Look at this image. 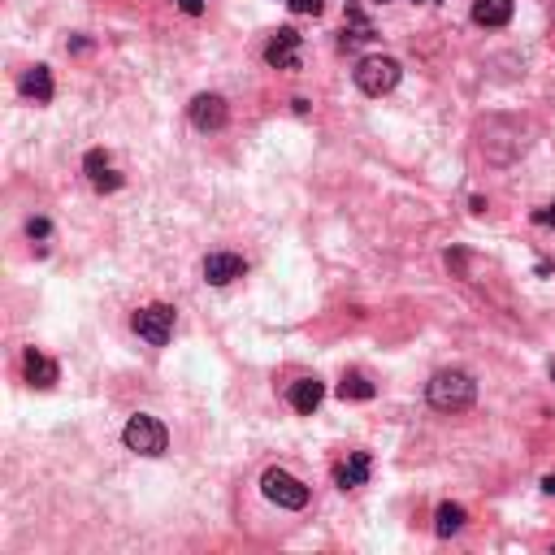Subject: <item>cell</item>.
<instances>
[{
  "label": "cell",
  "instance_id": "obj_15",
  "mask_svg": "<svg viewBox=\"0 0 555 555\" xmlns=\"http://www.w3.org/2000/svg\"><path fill=\"white\" fill-rule=\"evenodd\" d=\"M369 39H377L374 22H369V14L360 9V5H347V26H343V44H369Z\"/></svg>",
  "mask_w": 555,
  "mask_h": 555
},
{
  "label": "cell",
  "instance_id": "obj_1",
  "mask_svg": "<svg viewBox=\"0 0 555 555\" xmlns=\"http://www.w3.org/2000/svg\"><path fill=\"white\" fill-rule=\"evenodd\" d=\"M426 399H430V408H438V412H465V408H473V399H478V382H473V374H465V369H438V374L426 382Z\"/></svg>",
  "mask_w": 555,
  "mask_h": 555
},
{
  "label": "cell",
  "instance_id": "obj_20",
  "mask_svg": "<svg viewBox=\"0 0 555 555\" xmlns=\"http://www.w3.org/2000/svg\"><path fill=\"white\" fill-rule=\"evenodd\" d=\"M174 5H179L187 18H200V14H204V0H174Z\"/></svg>",
  "mask_w": 555,
  "mask_h": 555
},
{
  "label": "cell",
  "instance_id": "obj_14",
  "mask_svg": "<svg viewBox=\"0 0 555 555\" xmlns=\"http://www.w3.org/2000/svg\"><path fill=\"white\" fill-rule=\"evenodd\" d=\"M512 0H473V22L478 26H508L512 22Z\"/></svg>",
  "mask_w": 555,
  "mask_h": 555
},
{
  "label": "cell",
  "instance_id": "obj_3",
  "mask_svg": "<svg viewBox=\"0 0 555 555\" xmlns=\"http://www.w3.org/2000/svg\"><path fill=\"white\" fill-rule=\"evenodd\" d=\"M261 495L269 503H278V508H287V512H300L308 508V486L300 478H291L287 468H265V478H261Z\"/></svg>",
  "mask_w": 555,
  "mask_h": 555
},
{
  "label": "cell",
  "instance_id": "obj_4",
  "mask_svg": "<svg viewBox=\"0 0 555 555\" xmlns=\"http://www.w3.org/2000/svg\"><path fill=\"white\" fill-rule=\"evenodd\" d=\"M399 78H404V70L395 57H365L356 66V87L365 96H386V91L399 87Z\"/></svg>",
  "mask_w": 555,
  "mask_h": 555
},
{
  "label": "cell",
  "instance_id": "obj_10",
  "mask_svg": "<svg viewBox=\"0 0 555 555\" xmlns=\"http://www.w3.org/2000/svg\"><path fill=\"white\" fill-rule=\"evenodd\" d=\"M369 473H374V460H369V451H352L339 468H334V486L339 490H356V486L369 482Z\"/></svg>",
  "mask_w": 555,
  "mask_h": 555
},
{
  "label": "cell",
  "instance_id": "obj_12",
  "mask_svg": "<svg viewBox=\"0 0 555 555\" xmlns=\"http://www.w3.org/2000/svg\"><path fill=\"white\" fill-rule=\"evenodd\" d=\"M291 408L300 412V416H313V412L322 408V399H325V386L317 382V377H300L295 386H291Z\"/></svg>",
  "mask_w": 555,
  "mask_h": 555
},
{
  "label": "cell",
  "instance_id": "obj_11",
  "mask_svg": "<svg viewBox=\"0 0 555 555\" xmlns=\"http://www.w3.org/2000/svg\"><path fill=\"white\" fill-rule=\"evenodd\" d=\"M22 369H26V382H31L36 391H48V386H57V377H61L57 360H48L44 352H36V347L22 356Z\"/></svg>",
  "mask_w": 555,
  "mask_h": 555
},
{
  "label": "cell",
  "instance_id": "obj_17",
  "mask_svg": "<svg viewBox=\"0 0 555 555\" xmlns=\"http://www.w3.org/2000/svg\"><path fill=\"white\" fill-rule=\"evenodd\" d=\"M339 395H343V399H374L377 386H374V382H369L365 374H347V377L339 382Z\"/></svg>",
  "mask_w": 555,
  "mask_h": 555
},
{
  "label": "cell",
  "instance_id": "obj_18",
  "mask_svg": "<svg viewBox=\"0 0 555 555\" xmlns=\"http://www.w3.org/2000/svg\"><path fill=\"white\" fill-rule=\"evenodd\" d=\"M287 5L295 9V14H308V18H317V14L325 9V0H287Z\"/></svg>",
  "mask_w": 555,
  "mask_h": 555
},
{
  "label": "cell",
  "instance_id": "obj_5",
  "mask_svg": "<svg viewBox=\"0 0 555 555\" xmlns=\"http://www.w3.org/2000/svg\"><path fill=\"white\" fill-rule=\"evenodd\" d=\"M174 322H179V317H174V308L170 304H148V308H139V313H135V334H139V339L144 343H152V347H165V343L174 339Z\"/></svg>",
  "mask_w": 555,
  "mask_h": 555
},
{
  "label": "cell",
  "instance_id": "obj_22",
  "mask_svg": "<svg viewBox=\"0 0 555 555\" xmlns=\"http://www.w3.org/2000/svg\"><path fill=\"white\" fill-rule=\"evenodd\" d=\"M551 382H555V360H551Z\"/></svg>",
  "mask_w": 555,
  "mask_h": 555
},
{
  "label": "cell",
  "instance_id": "obj_16",
  "mask_svg": "<svg viewBox=\"0 0 555 555\" xmlns=\"http://www.w3.org/2000/svg\"><path fill=\"white\" fill-rule=\"evenodd\" d=\"M465 529V508L460 503H438V512H434V534L438 538H451Z\"/></svg>",
  "mask_w": 555,
  "mask_h": 555
},
{
  "label": "cell",
  "instance_id": "obj_13",
  "mask_svg": "<svg viewBox=\"0 0 555 555\" xmlns=\"http://www.w3.org/2000/svg\"><path fill=\"white\" fill-rule=\"evenodd\" d=\"M18 91L26 100H36V105H48V100H53V70H48V66H31V70L22 74Z\"/></svg>",
  "mask_w": 555,
  "mask_h": 555
},
{
  "label": "cell",
  "instance_id": "obj_7",
  "mask_svg": "<svg viewBox=\"0 0 555 555\" xmlns=\"http://www.w3.org/2000/svg\"><path fill=\"white\" fill-rule=\"evenodd\" d=\"M243 256L239 252H209L204 256V283L209 287H231L234 278H243Z\"/></svg>",
  "mask_w": 555,
  "mask_h": 555
},
{
  "label": "cell",
  "instance_id": "obj_21",
  "mask_svg": "<svg viewBox=\"0 0 555 555\" xmlns=\"http://www.w3.org/2000/svg\"><path fill=\"white\" fill-rule=\"evenodd\" d=\"M542 490H547V495H555V473H551V478H542Z\"/></svg>",
  "mask_w": 555,
  "mask_h": 555
},
{
  "label": "cell",
  "instance_id": "obj_19",
  "mask_svg": "<svg viewBox=\"0 0 555 555\" xmlns=\"http://www.w3.org/2000/svg\"><path fill=\"white\" fill-rule=\"evenodd\" d=\"M26 234H31V239H48V234H53V226H48L44 217H31V221H26Z\"/></svg>",
  "mask_w": 555,
  "mask_h": 555
},
{
  "label": "cell",
  "instance_id": "obj_6",
  "mask_svg": "<svg viewBox=\"0 0 555 555\" xmlns=\"http://www.w3.org/2000/svg\"><path fill=\"white\" fill-rule=\"evenodd\" d=\"M265 61L273 70H300V61H304V36H300L295 26H283V31L265 44Z\"/></svg>",
  "mask_w": 555,
  "mask_h": 555
},
{
  "label": "cell",
  "instance_id": "obj_9",
  "mask_svg": "<svg viewBox=\"0 0 555 555\" xmlns=\"http://www.w3.org/2000/svg\"><path fill=\"white\" fill-rule=\"evenodd\" d=\"M83 170H87V182L96 191H118V187H122V174L113 170L105 148H91L87 157H83Z\"/></svg>",
  "mask_w": 555,
  "mask_h": 555
},
{
  "label": "cell",
  "instance_id": "obj_8",
  "mask_svg": "<svg viewBox=\"0 0 555 555\" xmlns=\"http://www.w3.org/2000/svg\"><path fill=\"white\" fill-rule=\"evenodd\" d=\"M191 122H196V130H221L231 122V108H226V100L217 91H200L191 100Z\"/></svg>",
  "mask_w": 555,
  "mask_h": 555
},
{
  "label": "cell",
  "instance_id": "obj_2",
  "mask_svg": "<svg viewBox=\"0 0 555 555\" xmlns=\"http://www.w3.org/2000/svg\"><path fill=\"white\" fill-rule=\"evenodd\" d=\"M122 443L135 451V456H165V447H170V430H165L157 416L139 412V416H130V421H126Z\"/></svg>",
  "mask_w": 555,
  "mask_h": 555
}]
</instances>
